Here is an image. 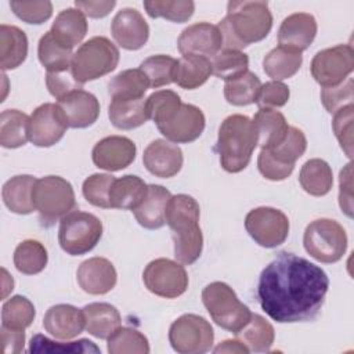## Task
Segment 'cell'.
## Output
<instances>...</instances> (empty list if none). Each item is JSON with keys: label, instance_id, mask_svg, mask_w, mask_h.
Listing matches in <instances>:
<instances>
[{"label": "cell", "instance_id": "43", "mask_svg": "<svg viewBox=\"0 0 354 354\" xmlns=\"http://www.w3.org/2000/svg\"><path fill=\"white\" fill-rule=\"evenodd\" d=\"M29 353L37 354H84V353H100V347H97L88 339H80L73 342H54L40 333L35 335L29 343Z\"/></svg>", "mask_w": 354, "mask_h": 354}, {"label": "cell", "instance_id": "52", "mask_svg": "<svg viewBox=\"0 0 354 354\" xmlns=\"http://www.w3.org/2000/svg\"><path fill=\"white\" fill-rule=\"evenodd\" d=\"M289 95H290L289 87L285 83L271 80L261 84L256 104L259 105V108H268V109L281 108L288 102Z\"/></svg>", "mask_w": 354, "mask_h": 354}, {"label": "cell", "instance_id": "30", "mask_svg": "<svg viewBox=\"0 0 354 354\" xmlns=\"http://www.w3.org/2000/svg\"><path fill=\"white\" fill-rule=\"evenodd\" d=\"M28 55V37L14 25L0 26V65L3 71L18 68Z\"/></svg>", "mask_w": 354, "mask_h": 354}, {"label": "cell", "instance_id": "35", "mask_svg": "<svg viewBox=\"0 0 354 354\" xmlns=\"http://www.w3.org/2000/svg\"><path fill=\"white\" fill-rule=\"evenodd\" d=\"M301 62V53L278 46L264 57L263 69L272 80L281 82L296 75Z\"/></svg>", "mask_w": 354, "mask_h": 354}, {"label": "cell", "instance_id": "31", "mask_svg": "<svg viewBox=\"0 0 354 354\" xmlns=\"http://www.w3.org/2000/svg\"><path fill=\"white\" fill-rule=\"evenodd\" d=\"M86 330L98 339H108L122 322L118 308L109 303H90L83 308Z\"/></svg>", "mask_w": 354, "mask_h": 354}, {"label": "cell", "instance_id": "42", "mask_svg": "<svg viewBox=\"0 0 354 354\" xmlns=\"http://www.w3.org/2000/svg\"><path fill=\"white\" fill-rule=\"evenodd\" d=\"M36 315L33 303L25 296L10 297L1 307V326L25 330L32 325Z\"/></svg>", "mask_w": 354, "mask_h": 354}, {"label": "cell", "instance_id": "12", "mask_svg": "<svg viewBox=\"0 0 354 354\" xmlns=\"http://www.w3.org/2000/svg\"><path fill=\"white\" fill-rule=\"evenodd\" d=\"M214 332L209 321L196 314L178 317L169 329V342L180 354H202L212 348Z\"/></svg>", "mask_w": 354, "mask_h": 354}, {"label": "cell", "instance_id": "20", "mask_svg": "<svg viewBox=\"0 0 354 354\" xmlns=\"http://www.w3.org/2000/svg\"><path fill=\"white\" fill-rule=\"evenodd\" d=\"M142 162L145 169L160 178L176 176L183 166V151L169 140H153L144 149Z\"/></svg>", "mask_w": 354, "mask_h": 354}, {"label": "cell", "instance_id": "14", "mask_svg": "<svg viewBox=\"0 0 354 354\" xmlns=\"http://www.w3.org/2000/svg\"><path fill=\"white\" fill-rule=\"evenodd\" d=\"M245 228L250 238L260 246L277 248L288 238L289 220L282 210L261 206L246 214Z\"/></svg>", "mask_w": 354, "mask_h": 354}, {"label": "cell", "instance_id": "23", "mask_svg": "<svg viewBox=\"0 0 354 354\" xmlns=\"http://www.w3.org/2000/svg\"><path fill=\"white\" fill-rule=\"evenodd\" d=\"M43 326L59 340L73 339L86 328L84 313L71 304H55L46 311Z\"/></svg>", "mask_w": 354, "mask_h": 354}, {"label": "cell", "instance_id": "34", "mask_svg": "<svg viewBox=\"0 0 354 354\" xmlns=\"http://www.w3.org/2000/svg\"><path fill=\"white\" fill-rule=\"evenodd\" d=\"M301 188L313 196L326 195L333 185V174L328 162L314 158L307 160L299 174Z\"/></svg>", "mask_w": 354, "mask_h": 354}, {"label": "cell", "instance_id": "11", "mask_svg": "<svg viewBox=\"0 0 354 354\" xmlns=\"http://www.w3.org/2000/svg\"><path fill=\"white\" fill-rule=\"evenodd\" d=\"M303 245L313 259L321 263H336L346 253L347 235L337 221L318 218L306 227Z\"/></svg>", "mask_w": 354, "mask_h": 354}, {"label": "cell", "instance_id": "39", "mask_svg": "<svg viewBox=\"0 0 354 354\" xmlns=\"http://www.w3.org/2000/svg\"><path fill=\"white\" fill-rule=\"evenodd\" d=\"M37 57L47 72H61L71 69L73 53L71 48L62 46L48 30L39 40Z\"/></svg>", "mask_w": 354, "mask_h": 354}, {"label": "cell", "instance_id": "53", "mask_svg": "<svg viewBox=\"0 0 354 354\" xmlns=\"http://www.w3.org/2000/svg\"><path fill=\"white\" fill-rule=\"evenodd\" d=\"M46 84L53 97L58 101L64 98L66 94L82 88V86L73 77L71 69L61 71V72H47L46 75Z\"/></svg>", "mask_w": 354, "mask_h": 354}, {"label": "cell", "instance_id": "56", "mask_svg": "<svg viewBox=\"0 0 354 354\" xmlns=\"http://www.w3.org/2000/svg\"><path fill=\"white\" fill-rule=\"evenodd\" d=\"M75 6L77 10H80L84 15L90 18H102L112 11V8L116 6V1L115 0H108V1L76 0Z\"/></svg>", "mask_w": 354, "mask_h": 354}, {"label": "cell", "instance_id": "3", "mask_svg": "<svg viewBox=\"0 0 354 354\" xmlns=\"http://www.w3.org/2000/svg\"><path fill=\"white\" fill-rule=\"evenodd\" d=\"M217 26L223 36V48L241 51L267 37L272 28V15L267 1H230L227 15Z\"/></svg>", "mask_w": 354, "mask_h": 354}, {"label": "cell", "instance_id": "7", "mask_svg": "<svg viewBox=\"0 0 354 354\" xmlns=\"http://www.w3.org/2000/svg\"><path fill=\"white\" fill-rule=\"evenodd\" d=\"M202 301L212 319L223 329L236 333L250 319L252 313L225 282H212L202 290Z\"/></svg>", "mask_w": 354, "mask_h": 354}, {"label": "cell", "instance_id": "54", "mask_svg": "<svg viewBox=\"0 0 354 354\" xmlns=\"http://www.w3.org/2000/svg\"><path fill=\"white\" fill-rule=\"evenodd\" d=\"M353 181H351V163H347L340 171L339 177V205L342 212L353 217Z\"/></svg>", "mask_w": 354, "mask_h": 354}, {"label": "cell", "instance_id": "41", "mask_svg": "<svg viewBox=\"0 0 354 354\" xmlns=\"http://www.w3.org/2000/svg\"><path fill=\"white\" fill-rule=\"evenodd\" d=\"M260 88H261L260 79L253 72L246 71L238 77L225 82L224 97L230 104L236 106H243L257 101Z\"/></svg>", "mask_w": 354, "mask_h": 354}, {"label": "cell", "instance_id": "46", "mask_svg": "<svg viewBox=\"0 0 354 354\" xmlns=\"http://www.w3.org/2000/svg\"><path fill=\"white\" fill-rule=\"evenodd\" d=\"M249 66V57L239 50L223 48L212 59L213 75L223 80H231L245 73Z\"/></svg>", "mask_w": 354, "mask_h": 354}, {"label": "cell", "instance_id": "26", "mask_svg": "<svg viewBox=\"0 0 354 354\" xmlns=\"http://www.w3.org/2000/svg\"><path fill=\"white\" fill-rule=\"evenodd\" d=\"M148 185L142 178L134 174H126L115 178L109 191V203L112 209L134 210L145 199Z\"/></svg>", "mask_w": 354, "mask_h": 354}, {"label": "cell", "instance_id": "45", "mask_svg": "<svg viewBox=\"0 0 354 354\" xmlns=\"http://www.w3.org/2000/svg\"><path fill=\"white\" fill-rule=\"evenodd\" d=\"M144 8L151 18H166L181 24L192 17L195 3L191 0H147Z\"/></svg>", "mask_w": 354, "mask_h": 354}, {"label": "cell", "instance_id": "50", "mask_svg": "<svg viewBox=\"0 0 354 354\" xmlns=\"http://www.w3.org/2000/svg\"><path fill=\"white\" fill-rule=\"evenodd\" d=\"M353 104L343 106L333 113L332 120L333 133L347 158L353 156Z\"/></svg>", "mask_w": 354, "mask_h": 354}, {"label": "cell", "instance_id": "18", "mask_svg": "<svg viewBox=\"0 0 354 354\" xmlns=\"http://www.w3.org/2000/svg\"><path fill=\"white\" fill-rule=\"evenodd\" d=\"M136 144L123 136H109L100 140L91 152L93 162L97 167L118 171L127 167L136 159Z\"/></svg>", "mask_w": 354, "mask_h": 354}, {"label": "cell", "instance_id": "22", "mask_svg": "<svg viewBox=\"0 0 354 354\" xmlns=\"http://www.w3.org/2000/svg\"><path fill=\"white\" fill-rule=\"evenodd\" d=\"M315 35V18L308 12H295L282 21L278 29V44L301 53L310 47Z\"/></svg>", "mask_w": 354, "mask_h": 354}, {"label": "cell", "instance_id": "21", "mask_svg": "<svg viewBox=\"0 0 354 354\" xmlns=\"http://www.w3.org/2000/svg\"><path fill=\"white\" fill-rule=\"evenodd\" d=\"M79 286L88 295H105L111 292L118 281L113 264L105 257L84 260L76 272Z\"/></svg>", "mask_w": 354, "mask_h": 354}, {"label": "cell", "instance_id": "24", "mask_svg": "<svg viewBox=\"0 0 354 354\" xmlns=\"http://www.w3.org/2000/svg\"><path fill=\"white\" fill-rule=\"evenodd\" d=\"M69 127L86 129L95 123L100 115V102L97 97L86 90H75L58 101Z\"/></svg>", "mask_w": 354, "mask_h": 354}, {"label": "cell", "instance_id": "13", "mask_svg": "<svg viewBox=\"0 0 354 354\" xmlns=\"http://www.w3.org/2000/svg\"><path fill=\"white\" fill-rule=\"evenodd\" d=\"M311 75L322 87L343 83L354 69V50L351 44H337L318 51L310 65Z\"/></svg>", "mask_w": 354, "mask_h": 354}, {"label": "cell", "instance_id": "36", "mask_svg": "<svg viewBox=\"0 0 354 354\" xmlns=\"http://www.w3.org/2000/svg\"><path fill=\"white\" fill-rule=\"evenodd\" d=\"M149 88L145 73L138 69H126L113 76L108 83V93L112 100H137L142 98Z\"/></svg>", "mask_w": 354, "mask_h": 354}, {"label": "cell", "instance_id": "27", "mask_svg": "<svg viewBox=\"0 0 354 354\" xmlns=\"http://www.w3.org/2000/svg\"><path fill=\"white\" fill-rule=\"evenodd\" d=\"M253 126L257 134V145L261 148H274L281 144L289 130L285 116L275 109L260 108L254 118Z\"/></svg>", "mask_w": 354, "mask_h": 354}, {"label": "cell", "instance_id": "25", "mask_svg": "<svg viewBox=\"0 0 354 354\" xmlns=\"http://www.w3.org/2000/svg\"><path fill=\"white\" fill-rule=\"evenodd\" d=\"M171 198L169 189L162 185H148V194L141 205L133 210L138 224L147 230H158L165 225L167 203Z\"/></svg>", "mask_w": 354, "mask_h": 354}, {"label": "cell", "instance_id": "29", "mask_svg": "<svg viewBox=\"0 0 354 354\" xmlns=\"http://www.w3.org/2000/svg\"><path fill=\"white\" fill-rule=\"evenodd\" d=\"M86 15L77 8H65L54 19L50 32L65 47L73 48L87 33Z\"/></svg>", "mask_w": 354, "mask_h": 354}, {"label": "cell", "instance_id": "4", "mask_svg": "<svg viewBox=\"0 0 354 354\" xmlns=\"http://www.w3.org/2000/svg\"><path fill=\"white\" fill-rule=\"evenodd\" d=\"M199 216V205L192 196L178 194L170 198L165 220L173 234L174 257L181 264L189 266L202 254L203 236Z\"/></svg>", "mask_w": 354, "mask_h": 354}, {"label": "cell", "instance_id": "40", "mask_svg": "<svg viewBox=\"0 0 354 354\" xmlns=\"http://www.w3.org/2000/svg\"><path fill=\"white\" fill-rule=\"evenodd\" d=\"M48 261L46 248L36 239L22 241L14 252V266L25 275L41 272Z\"/></svg>", "mask_w": 354, "mask_h": 354}, {"label": "cell", "instance_id": "2", "mask_svg": "<svg viewBox=\"0 0 354 354\" xmlns=\"http://www.w3.org/2000/svg\"><path fill=\"white\" fill-rule=\"evenodd\" d=\"M147 111L158 130L174 144H188L205 130V115L201 108L181 102L173 90H159L147 98Z\"/></svg>", "mask_w": 354, "mask_h": 354}, {"label": "cell", "instance_id": "28", "mask_svg": "<svg viewBox=\"0 0 354 354\" xmlns=\"http://www.w3.org/2000/svg\"><path fill=\"white\" fill-rule=\"evenodd\" d=\"M37 178L29 174L11 177L1 189L4 205L10 212L17 214H29L35 209L33 187Z\"/></svg>", "mask_w": 354, "mask_h": 354}, {"label": "cell", "instance_id": "37", "mask_svg": "<svg viewBox=\"0 0 354 354\" xmlns=\"http://www.w3.org/2000/svg\"><path fill=\"white\" fill-rule=\"evenodd\" d=\"M235 336L249 348V351L267 353L274 343L275 332L274 326L264 317L252 314L249 322L238 330Z\"/></svg>", "mask_w": 354, "mask_h": 354}, {"label": "cell", "instance_id": "48", "mask_svg": "<svg viewBox=\"0 0 354 354\" xmlns=\"http://www.w3.org/2000/svg\"><path fill=\"white\" fill-rule=\"evenodd\" d=\"M115 177L105 173H95L87 177L83 183V196L88 203L102 209H111L109 191Z\"/></svg>", "mask_w": 354, "mask_h": 354}, {"label": "cell", "instance_id": "8", "mask_svg": "<svg viewBox=\"0 0 354 354\" xmlns=\"http://www.w3.org/2000/svg\"><path fill=\"white\" fill-rule=\"evenodd\" d=\"M306 148L304 133L295 126H289L281 144L274 148H261L257 158L259 171L267 180L282 181L292 174L296 160L306 152Z\"/></svg>", "mask_w": 354, "mask_h": 354}, {"label": "cell", "instance_id": "57", "mask_svg": "<svg viewBox=\"0 0 354 354\" xmlns=\"http://www.w3.org/2000/svg\"><path fill=\"white\" fill-rule=\"evenodd\" d=\"M213 351L214 353H241V354L250 353L249 348L241 340H238V339H235V340H224Z\"/></svg>", "mask_w": 354, "mask_h": 354}, {"label": "cell", "instance_id": "58", "mask_svg": "<svg viewBox=\"0 0 354 354\" xmlns=\"http://www.w3.org/2000/svg\"><path fill=\"white\" fill-rule=\"evenodd\" d=\"M3 274H4V278H3V286H4V290H3V297L7 296V293L10 290H12V286H14V281L12 278L8 275V272L3 268Z\"/></svg>", "mask_w": 354, "mask_h": 354}, {"label": "cell", "instance_id": "10", "mask_svg": "<svg viewBox=\"0 0 354 354\" xmlns=\"http://www.w3.org/2000/svg\"><path fill=\"white\" fill-rule=\"evenodd\" d=\"M102 236L101 220L87 212L72 210L61 218L58 241L64 252L82 256L95 248Z\"/></svg>", "mask_w": 354, "mask_h": 354}, {"label": "cell", "instance_id": "9", "mask_svg": "<svg viewBox=\"0 0 354 354\" xmlns=\"http://www.w3.org/2000/svg\"><path fill=\"white\" fill-rule=\"evenodd\" d=\"M33 203L44 225L65 217L76 206L72 184L59 176L37 178L33 187Z\"/></svg>", "mask_w": 354, "mask_h": 354}, {"label": "cell", "instance_id": "16", "mask_svg": "<svg viewBox=\"0 0 354 354\" xmlns=\"http://www.w3.org/2000/svg\"><path fill=\"white\" fill-rule=\"evenodd\" d=\"M69 127L68 119L58 104L46 102L37 106L29 120V140L33 145L47 148L57 144Z\"/></svg>", "mask_w": 354, "mask_h": 354}, {"label": "cell", "instance_id": "49", "mask_svg": "<svg viewBox=\"0 0 354 354\" xmlns=\"http://www.w3.org/2000/svg\"><path fill=\"white\" fill-rule=\"evenodd\" d=\"M12 12L26 24L40 25L53 15L51 1H10Z\"/></svg>", "mask_w": 354, "mask_h": 354}, {"label": "cell", "instance_id": "33", "mask_svg": "<svg viewBox=\"0 0 354 354\" xmlns=\"http://www.w3.org/2000/svg\"><path fill=\"white\" fill-rule=\"evenodd\" d=\"M108 116L116 129L131 130L140 127L149 119L147 98L112 100L108 108Z\"/></svg>", "mask_w": 354, "mask_h": 354}, {"label": "cell", "instance_id": "32", "mask_svg": "<svg viewBox=\"0 0 354 354\" xmlns=\"http://www.w3.org/2000/svg\"><path fill=\"white\" fill-rule=\"evenodd\" d=\"M213 73L212 61L201 55H183L177 59L173 82L185 90H194L202 86Z\"/></svg>", "mask_w": 354, "mask_h": 354}, {"label": "cell", "instance_id": "5", "mask_svg": "<svg viewBox=\"0 0 354 354\" xmlns=\"http://www.w3.org/2000/svg\"><path fill=\"white\" fill-rule=\"evenodd\" d=\"M256 147L257 134L252 119L235 113L221 122L216 149L220 155L221 167L225 171H242L249 165Z\"/></svg>", "mask_w": 354, "mask_h": 354}, {"label": "cell", "instance_id": "51", "mask_svg": "<svg viewBox=\"0 0 354 354\" xmlns=\"http://www.w3.org/2000/svg\"><path fill=\"white\" fill-rule=\"evenodd\" d=\"M353 88L354 82L347 77L343 83L332 87H324L321 90V101L329 113H335L343 106L353 104Z\"/></svg>", "mask_w": 354, "mask_h": 354}, {"label": "cell", "instance_id": "6", "mask_svg": "<svg viewBox=\"0 0 354 354\" xmlns=\"http://www.w3.org/2000/svg\"><path fill=\"white\" fill-rule=\"evenodd\" d=\"M119 64L118 47L104 36H95L84 41L72 57L71 71L76 82L83 86L111 73Z\"/></svg>", "mask_w": 354, "mask_h": 354}, {"label": "cell", "instance_id": "19", "mask_svg": "<svg viewBox=\"0 0 354 354\" xmlns=\"http://www.w3.org/2000/svg\"><path fill=\"white\" fill-rule=\"evenodd\" d=\"M111 32L116 43L126 50L141 48L149 36V26L136 8H122L112 19Z\"/></svg>", "mask_w": 354, "mask_h": 354}, {"label": "cell", "instance_id": "17", "mask_svg": "<svg viewBox=\"0 0 354 354\" xmlns=\"http://www.w3.org/2000/svg\"><path fill=\"white\" fill-rule=\"evenodd\" d=\"M177 46L183 55H201L209 58L221 51L223 36L217 25L198 22L181 32Z\"/></svg>", "mask_w": 354, "mask_h": 354}, {"label": "cell", "instance_id": "1", "mask_svg": "<svg viewBox=\"0 0 354 354\" xmlns=\"http://www.w3.org/2000/svg\"><path fill=\"white\" fill-rule=\"evenodd\" d=\"M329 289L326 272L304 257L279 252L260 274L257 297L263 311L279 324L315 318Z\"/></svg>", "mask_w": 354, "mask_h": 354}, {"label": "cell", "instance_id": "38", "mask_svg": "<svg viewBox=\"0 0 354 354\" xmlns=\"http://www.w3.org/2000/svg\"><path fill=\"white\" fill-rule=\"evenodd\" d=\"M30 116L18 109H6L0 116V144L4 148H18L29 140Z\"/></svg>", "mask_w": 354, "mask_h": 354}, {"label": "cell", "instance_id": "15", "mask_svg": "<svg viewBox=\"0 0 354 354\" xmlns=\"http://www.w3.org/2000/svg\"><path fill=\"white\" fill-rule=\"evenodd\" d=\"M142 281L151 293L166 299H176L188 289V275L184 266L163 257L148 263L142 272Z\"/></svg>", "mask_w": 354, "mask_h": 354}, {"label": "cell", "instance_id": "47", "mask_svg": "<svg viewBox=\"0 0 354 354\" xmlns=\"http://www.w3.org/2000/svg\"><path fill=\"white\" fill-rule=\"evenodd\" d=\"M176 64H177V59H174L173 57L158 54L144 59L140 65V69L148 77L149 87L158 88L160 86H166L173 82Z\"/></svg>", "mask_w": 354, "mask_h": 354}, {"label": "cell", "instance_id": "44", "mask_svg": "<svg viewBox=\"0 0 354 354\" xmlns=\"http://www.w3.org/2000/svg\"><path fill=\"white\" fill-rule=\"evenodd\" d=\"M111 354H147L149 353L148 339L137 329L119 326L108 339Z\"/></svg>", "mask_w": 354, "mask_h": 354}, {"label": "cell", "instance_id": "55", "mask_svg": "<svg viewBox=\"0 0 354 354\" xmlns=\"http://www.w3.org/2000/svg\"><path fill=\"white\" fill-rule=\"evenodd\" d=\"M0 335H1L4 354H19L24 351V346H25V332L24 330L1 326Z\"/></svg>", "mask_w": 354, "mask_h": 354}]
</instances>
